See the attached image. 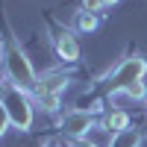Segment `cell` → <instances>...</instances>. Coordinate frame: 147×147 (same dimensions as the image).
Wrapping results in <instances>:
<instances>
[{"instance_id":"12","label":"cell","mask_w":147,"mask_h":147,"mask_svg":"<svg viewBox=\"0 0 147 147\" xmlns=\"http://www.w3.org/2000/svg\"><path fill=\"white\" fill-rule=\"evenodd\" d=\"M12 127V121H9V112H6V106L0 103V138L6 136V129Z\"/></svg>"},{"instance_id":"15","label":"cell","mask_w":147,"mask_h":147,"mask_svg":"<svg viewBox=\"0 0 147 147\" xmlns=\"http://www.w3.org/2000/svg\"><path fill=\"white\" fill-rule=\"evenodd\" d=\"M44 147H59V144H56V141H47V144H44Z\"/></svg>"},{"instance_id":"11","label":"cell","mask_w":147,"mask_h":147,"mask_svg":"<svg viewBox=\"0 0 147 147\" xmlns=\"http://www.w3.org/2000/svg\"><path fill=\"white\" fill-rule=\"evenodd\" d=\"M82 12H97V9H106V6H115L118 0H80Z\"/></svg>"},{"instance_id":"5","label":"cell","mask_w":147,"mask_h":147,"mask_svg":"<svg viewBox=\"0 0 147 147\" xmlns=\"http://www.w3.org/2000/svg\"><path fill=\"white\" fill-rule=\"evenodd\" d=\"M53 50L62 62H77L80 59V44H77V35L68 32V30H59L53 35Z\"/></svg>"},{"instance_id":"6","label":"cell","mask_w":147,"mask_h":147,"mask_svg":"<svg viewBox=\"0 0 147 147\" xmlns=\"http://www.w3.org/2000/svg\"><path fill=\"white\" fill-rule=\"evenodd\" d=\"M65 85H68V77H65L62 71L41 74L38 82H35V88H32V97H35V94H62V91H65Z\"/></svg>"},{"instance_id":"10","label":"cell","mask_w":147,"mask_h":147,"mask_svg":"<svg viewBox=\"0 0 147 147\" xmlns=\"http://www.w3.org/2000/svg\"><path fill=\"white\" fill-rule=\"evenodd\" d=\"M124 94H127V97H132V100H144V97H147V85H144V80L132 82V85H129V88H127Z\"/></svg>"},{"instance_id":"13","label":"cell","mask_w":147,"mask_h":147,"mask_svg":"<svg viewBox=\"0 0 147 147\" xmlns=\"http://www.w3.org/2000/svg\"><path fill=\"white\" fill-rule=\"evenodd\" d=\"M71 147H97V144H94L91 138H80V141H74Z\"/></svg>"},{"instance_id":"4","label":"cell","mask_w":147,"mask_h":147,"mask_svg":"<svg viewBox=\"0 0 147 147\" xmlns=\"http://www.w3.org/2000/svg\"><path fill=\"white\" fill-rule=\"evenodd\" d=\"M59 129H62L68 138H74V141L88 138V132L94 129V115L88 112V109H71V112H65Z\"/></svg>"},{"instance_id":"2","label":"cell","mask_w":147,"mask_h":147,"mask_svg":"<svg viewBox=\"0 0 147 147\" xmlns=\"http://www.w3.org/2000/svg\"><path fill=\"white\" fill-rule=\"evenodd\" d=\"M144 74H147V59L141 53H132L106 77V91L109 94H124L132 82L144 80Z\"/></svg>"},{"instance_id":"1","label":"cell","mask_w":147,"mask_h":147,"mask_svg":"<svg viewBox=\"0 0 147 147\" xmlns=\"http://www.w3.org/2000/svg\"><path fill=\"white\" fill-rule=\"evenodd\" d=\"M3 68H6V80H9V85H15V88H21V91H32L35 82H38V77H35V71H32V65H30L27 53H24L18 44H12L9 50H6V56H3Z\"/></svg>"},{"instance_id":"8","label":"cell","mask_w":147,"mask_h":147,"mask_svg":"<svg viewBox=\"0 0 147 147\" xmlns=\"http://www.w3.org/2000/svg\"><path fill=\"white\" fill-rule=\"evenodd\" d=\"M97 24H100V21H97V12H77V18H74V30H77V32H82V35H88V32H94L97 30Z\"/></svg>"},{"instance_id":"9","label":"cell","mask_w":147,"mask_h":147,"mask_svg":"<svg viewBox=\"0 0 147 147\" xmlns=\"http://www.w3.org/2000/svg\"><path fill=\"white\" fill-rule=\"evenodd\" d=\"M32 100H35V106H41L44 112H56L59 103H62V94H35Z\"/></svg>"},{"instance_id":"7","label":"cell","mask_w":147,"mask_h":147,"mask_svg":"<svg viewBox=\"0 0 147 147\" xmlns=\"http://www.w3.org/2000/svg\"><path fill=\"white\" fill-rule=\"evenodd\" d=\"M100 127H103L106 132H112L115 138H118V136H127V132H129V115H127V112H121V109H112V112H106V115H103Z\"/></svg>"},{"instance_id":"14","label":"cell","mask_w":147,"mask_h":147,"mask_svg":"<svg viewBox=\"0 0 147 147\" xmlns=\"http://www.w3.org/2000/svg\"><path fill=\"white\" fill-rule=\"evenodd\" d=\"M6 88H9V82L0 77V103H3V97H6Z\"/></svg>"},{"instance_id":"3","label":"cell","mask_w":147,"mask_h":147,"mask_svg":"<svg viewBox=\"0 0 147 147\" xmlns=\"http://www.w3.org/2000/svg\"><path fill=\"white\" fill-rule=\"evenodd\" d=\"M35 100L27 94V91H21L15 88V85H9L6 88V97H3V106H6V112H9V121H12V127L15 129H30L32 127V118H35Z\"/></svg>"}]
</instances>
